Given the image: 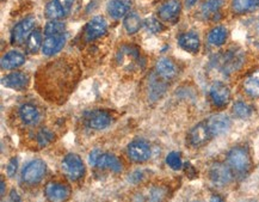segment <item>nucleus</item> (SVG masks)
Here are the masks:
<instances>
[{"mask_svg":"<svg viewBox=\"0 0 259 202\" xmlns=\"http://www.w3.org/2000/svg\"><path fill=\"white\" fill-rule=\"evenodd\" d=\"M78 71L72 62L56 60L37 74V90L52 103H62L70 96L78 79Z\"/></svg>","mask_w":259,"mask_h":202,"instance_id":"1","label":"nucleus"},{"mask_svg":"<svg viewBox=\"0 0 259 202\" xmlns=\"http://www.w3.org/2000/svg\"><path fill=\"white\" fill-rule=\"evenodd\" d=\"M229 168L238 175H245L251 169L252 162L249 151L244 147H234L227 154Z\"/></svg>","mask_w":259,"mask_h":202,"instance_id":"2","label":"nucleus"},{"mask_svg":"<svg viewBox=\"0 0 259 202\" xmlns=\"http://www.w3.org/2000/svg\"><path fill=\"white\" fill-rule=\"evenodd\" d=\"M61 168L64 174L71 181H78L85 174V165L83 163L82 158L77 154L71 153L65 157L61 163Z\"/></svg>","mask_w":259,"mask_h":202,"instance_id":"3","label":"nucleus"},{"mask_svg":"<svg viewBox=\"0 0 259 202\" xmlns=\"http://www.w3.org/2000/svg\"><path fill=\"white\" fill-rule=\"evenodd\" d=\"M46 171V163L41 159H34L24 166L22 171V178L28 184H37L42 181Z\"/></svg>","mask_w":259,"mask_h":202,"instance_id":"4","label":"nucleus"},{"mask_svg":"<svg viewBox=\"0 0 259 202\" xmlns=\"http://www.w3.org/2000/svg\"><path fill=\"white\" fill-rule=\"evenodd\" d=\"M209 178L215 186L225 187L228 186L233 180V172L228 165L223 164V163H214L210 166Z\"/></svg>","mask_w":259,"mask_h":202,"instance_id":"5","label":"nucleus"},{"mask_svg":"<svg viewBox=\"0 0 259 202\" xmlns=\"http://www.w3.org/2000/svg\"><path fill=\"white\" fill-rule=\"evenodd\" d=\"M74 0H50L46 6V16L52 20L68 16L73 6Z\"/></svg>","mask_w":259,"mask_h":202,"instance_id":"6","label":"nucleus"},{"mask_svg":"<svg viewBox=\"0 0 259 202\" xmlns=\"http://www.w3.org/2000/svg\"><path fill=\"white\" fill-rule=\"evenodd\" d=\"M208 129H209L211 136H219L225 134L226 132H228L229 128L232 126V121L229 118L228 115L226 114H215L213 116H210L207 121Z\"/></svg>","mask_w":259,"mask_h":202,"instance_id":"7","label":"nucleus"},{"mask_svg":"<svg viewBox=\"0 0 259 202\" xmlns=\"http://www.w3.org/2000/svg\"><path fill=\"white\" fill-rule=\"evenodd\" d=\"M210 100L217 108H223L231 101V89L221 82H216L210 88Z\"/></svg>","mask_w":259,"mask_h":202,"instance_id":"8","label":"nucleus"},{"mask_svg":"<svg viewBox=\"0 0 259 202\" xmlns=\"http://www.w3.org/2000/svg\"><path fill=\"white\" fill-rule=\"evenodd\" d=\"M35 23H36V20H35L34 17H28V18L19 22L11 31V43L18 46V44L24 42L25 38L29 37V34L32 32Z\"/></svg>","mask_w":259,"mask_h":202,"instance_id":"9","label":"nucleus"},{"mask_svg":"<svg viewBox=\"0 0 259 202\" xmlns=\"http://www.w3.org/2000/svg\"><path fill=\"white\" fill-rule=\"evenodd\" d=\"M128 156L135 163L147 162L151 157V147L144 140H135L128 145Z\"/></svg>","mask_w":259,"mask_h":202,"instance_id":"10","label":"nucleus"},{"mask_svg":"<svg viewBox=\"0 0 259 202\" xmlns=\"http://www.w3.org/2000/svg\"><path fill=\"white\" fill-rule=\"evenodd\" d=\"M44 194L49 202H65L70 198L71 192L66 184L50 182L46 186Z\"/></svg>","mask_w":259,"mask_h":202,"instance_id":"11","label":"nucleus"},{"mask_svg":"<svg viewBox=\"0 0 259 202\" xmlns=\"http://www.w3.org/2000/svg\"><path fill=\"white\" fill-rule=\"evenodd\" d=\"M106 29H108V23H106L104 17H93V18L87 23V25H86L85 28L84 35L86 41H94L97 40V38L102 37L106 32Z\"/></svg>","mask_w":259,"mask_h":202,"instance_id":"12","label":"nucleus"},{"mask_svg":"<svg viewBox=\"0 0 259 202\" xmlns=\"http://www.w3.org/2000/svg\"><path fill=\"white\" fill-rule=\"evenodd\" d=\"M211 138H213V136H211L209 129H208L207 122H201L196 124V126L190 130L189 141L193 147L203 146V145L207 144Z\"/></svg>","mask_w":259,"mask_h":202,"instance_id":"13","label":"nucleus"},{"mask_svg":"<svg viewBox=\"0 0 259 202\" xmlns=\"http://www.w3.org/2000/svg\"><path fill=\"white\" fill-rule=\"evenodd\" d=\"M66 35H55V36H48L44 40L42 44V52L44 55L52 56L54 54H58L64 48L65 43H66Z\"/></svg>","mask_w":259,"mask_h":202,"instance_id":"14","label":"nucleus"},{"mask_svg":"<svg viewBox=\"0 0 259 202\" xmlns=\"http://www.w3.org/2000/svg\"><path fill=\"white\" fill-rule=\"evenodd\" d=\"M181 10L180 0H168L158 11V16L163 20H174Z\"/></svg>","mask_w":259,"mask_h":202,"instance_id":"15","label":"nucleus"},{"mask_svg":"<svg viewBox=\"0 0 259 202\" xmlns=\"http://www.w3.org/2000/svg\"><path fill=\"white\" fill-rule=\"evenodd\" d=\"M112 122V117L109 112L103 110H97L91 112L90 116L87 118V123L90 128L96 130L105 129Z\"/></svg>","mask_w":259,"mask_h":202,"instance_id":"16","label":"nucleus"},{"mask_svg":"<svg viewBox=\"0 0 259 202\" xmlns=\"http://www.w3.org/2000/svg\"><path fill=\"white\" fill-rule=\"evenodd\" d=\"M2 85L13 90H24L29 84V77L25 73L13 72L2 78Z\"/></svg>","mask_w":259,"mask_h":202,"instance_id":"17","label":"nucleus"},{"mask_svg":"<svg viewBox=\"0 0 259 202\" xmlns=\"http://www.w3.org/2000/svg\"><path fill=\"white\" fill-rule=\"evenodd\" d=\"M156 70H157L158 76L162 77V78H164V79L174 78L178 73L177 65H175L174 62L169 58L159 59L156 65Z\"/></svg>","mask_w":259,"mask_h":202,"instance_id":"18","label":"nucleus"},{"mask_svg":"<svg viewBox=\"0 0 259 202\" xmlns=\"http://www.w3.org/2000/svg\"><path fill=\"white\" fill-rule=\"evenodd\" d=\"M19 116L20 120L25 124H28V126H35V124H37L38 121H40L41 115L37 106L30 104V103H25V104L20 106Z\"/></svg>","mask_w":259,"mask_h":202,"instance_id":"19","label":"nucleus"},{"mask_svg":"<svg viewBox=\"0 0 259 202\" xmlns=\"http://www.w3.org/2000/svg\"><path fill=\"white\" fill-rule=\"evenodd\" d=\"M178 42L185 52L192 53V54L198 53L199 48H201V41H199V37L195 32H185V34L180 35Z\"/></svg>","mask_w":259,"mask_h":202,"instance_id":"20","label":"nucleus"},{"mask_svg":"<svg viewBox=\"0 0 259 202\" xmlns=\"http://www.w3.org/2000/svg\"><path fill=\"white\" fill-rule=\"evenodd\" d=\"M130 5L132 2L129 0H111L108 4V13L115 19L126 17L130 10Z\"/></svg>","mask_w":259,"mask_h":202,"instance_id":"21","label":"nucleus"},{"mask_svg":"<svg viewBox=\"0 0 259 202\" xmlns=\"http://www.w3.org/2000/svg\"><path fill=\"white\" fill-rule=\"evenodd\" d=\"M25 62V56L17 50H11L1 58L2 70H16Z\"/></svg>","mask_w":259,"mask_h":202,"instance_id":"22","label":"nucleus"},{"mask_svg":"<svg viewBox=\"0 0 259 202\" xmlns=\"http://www.w3.org/2000/svg\"><path fill=\"white\" fill-rule=\"evenodd\" d=\"M96 166L99 169H109V170L114 171V172H116V174L121 172L122 169H123L120 159L111 153L100 154L99 158H98V160H97Z\"/></svg>","mask_w":259,"mask_h":202,"instance_id":"23","label":"nucleus"},{"mask_svg":"<svg viewBox=\"0 0 259 202\" xmlns=\"http://www.w3.org/2000/svg\"><path fill=\"white\" fill-rule=\"evenodd\" d=\"M259 0H232V8L235 13H247L257 10Z\"/></svg>","mask_w":259,"mask_h":202,"instance_id":"24","label":"nucleus"},{"mask_svg":"<svg viewBox=\"0 0 259 202\" xmlns=\"http://www.w3.org/2000/svg\"><path fill=\"white\" fill-rule=\"evenodd\" d=\"M228 37V30L222 25H217L215 28H213L208 35V41L213 46L220 47L222 44H225L226 40Z\"/></svg>","mask_w":259,"mask_h":202,"instance_id":"25","label":"nucleus"},{"mask_svg":"<svg viewBox=\"0 0 259 202\" xmlns=\"http://www.w3.org/2000/svg\"><path fill=\"white\" fill-rule=\"evenodd\" d=\"M244 90L250 97L259 98V71H256L244 82Z\"/></svg>","mask_w":259,"mask_h":202,"instance_id":"26","label":"nucleus"},{"mask_svg":"<svg viewBox=\"0 0 259 202\" xmlns=\"http://www.w3.org/2000/svg\"><path fill=\"white\" fill-rule=\"evenodd\" d=\"M42 32L40 29L32 30V32L29 35L28 40H26V50L30 54H35L38 52V49L42 47Z\"/></svg>","mask_w":259,"mask_h":202,"instance_id":"27","label":"nucleus"},{"mask_svg":"<svg viewBox=\"0 0 259 202\" xmlns=\"http://www.w3.org/2000/svg\"><path fill=\"white\" fill-rule=\"evenodd\" d=\"M123 25H124V28H126L128 34L132 35L140 30V28H141V25H142V22L138 13L129 12L126 17H124Z\"/></svg>","mask_w":259,"mask_h":202,"instance_id":"28","label":"nucleus"},{"mask_svg":"<svg viewBox=\"0 0 259 202\" xmlns=\"http://www.w3.org/2000/svg\"><path fill=\"white\" fill-rule=\"evenodd\" d=\"M65 29H66V25L65 23L60 22L59 19L50 20V22L47 23L46 28H44V34L46 36H55V35H61L64 34Z\"/></svg>","mask_w":259,"mask_h":202,"instance_id":"29","label":"nucleus"},{"mask_svg":"<svg viewBox=\"0 0 259 202\" xmlns=\"http://www.w3.org/2000/svg\"><path fill=\"white\" fill-rule=\"evenodd\" d=\"M253 108L247 103L239 101V102H235L233 105V114L238 118H247L252 115Z\"/></svg>","mask_w":259,"mask_h":202,"instance_id":"30","label":"nucleus"},{"mask_svg":"<svg viewBox=\"0 0 259 202\" xmlns=\"http://www.w3.org/2000/svg\"><path fill=\"white\" fill-rule=\"evenodd\" d=\"M36 139H37L38 145H40L41 147H44V146H48L50 142L54 141L55 135L53 134V132H50L49 129L43 128V129H41L40 132L37 133V138Z\"/></svg>","mask_w":259,"mask_h":202,"instance_id":"31","label":"nucleus"},{"mask_svg":"<svg viewBox=\"0 0 259 202\" xmlns=\"http://www.w3.org/2000/svg\"><path fill=\"white\" fill-rule=\"evenodd\" d=\"M223 5V0H209V1L204 2L202 5V12H203L205 16H209V14H213L217 12V11L221 8Z\"/></svg>","mask_w":259,"mask_h":202,"instance_id":"32","label":"nucleus"},{"mask_svg":"<svg viewBox=\"0 0 259 202\" xmlns=\"http://www.w3.org/2000/svg\"><path fill=\"white\" fill-rule=\"evenodd\" d=\"M166 163L172 170H180L183 163H181V157L178 152H171L166 157Z\"/></svg>","mask_w":259,"mask_h":202,"instance_id":"33","label":"nucleus"},{"mask_svg":"<svg viewBox=\"0 0 259 202\" xmlns=\"http://www.w3.org/2000/svg\"><path fill=\"white\" fill-rule=\"evenodd\" d=\"M145 25L146 28H147L151 32H153V34H158V32H162L164 30V26L162 23H160L157 18H153V17L146 19Z\"/></svg>","mask_w":259,"mask_h":202,"instance_id":"34","label":"nucleus"},{"mask_svg":"<svg viewBox=\"0 0 259 202\" xmlns=\"http://www.w3.org/2000/svg\"><path fill=\"white\" fill-rule=\"evenodd\" d=\"M17 166H18V159H17L16 157H13V158H11L6 166V174L8 177H13L14 175H16Z\"/></svg>","mask_w":259,"mask_h":202,"instance_id":"35","label":"nucleus"},{"mask_svg":"<svg viewBox=\"0 0 259 202\" xmlns=\"http://www.w3.org/2000/svg\"><path fill=\"white\" fill-rule=\"evenodd\" d=\"M100 154H102V152H100L99 150H93L90 153V156H88V162H90V164L92 166H96L97 160H98V158H99Z\"/></svg>","mask_w":259,"mask_h":202,"instance_id":"36","label":"nucleus"},{"mask_svg":"<svg viewBox=\"0 0 259 202\" xmlns=\"http://www.w3.org/2000/svg\"><path fill=\"white\" fill-rule=\"evenodd\" d=\"M10 202H22L18 193H17L14 189L11 190V193H10Z\"/></svg>","mask_w":259,"mask_h":202,"instance_id":"37","label":"nucleus"},{"mask_svg":"<svg viewBox=\"0 0 259 202\" xmlns=\"http://www.w3.org/2000/svg\"><path fill=\"white\" fill-rule=\"evenodd\" d=\"M210 202H225V200H223L222 196L213 195V196H211V199H210Z\"/></svg>","mask_w":259,"mask_h":202,"instance_id":"38","label":"nucleus"},{"mask_svg":"<svg viewBox=\"0 0 259 202\" xmlns=\"http://www.w3.org/2000/svg\"><path fill=\"white\" fill-rule=\"evenodd\" d=\"M185 1H186L187 6H192V5L195 4V2L197 1V0H185Z\"/></svg>","mask_w":259,"mask_h":202,"instance_id":"39","label":"nucleus"},{"mask_svg":"<svg viewBox=\"0 0 259 202\" xmlns=\"http://www.w3.org/2000/svg\"><path fill=\"white\" fill-rule=\"evenodd\" d=\"M5 194V182L4 180H1V196H4Z\"/></svg>","mask_w":259,"mask_h":202,"instance_id":"40","label":"nucleus"},{"mask_svg":"<svg viewBox=\"0 0 259 202\" xmlns=\"http://www.w3.org/2000/svg\"><path fill=\"white\" fill-rule=\"evenodd\" d=\"M243 202H257L256 200H246V201H243Z\"/></svg>","mask_w":259,"mask_h":202,"instance_id":"41","label":"nucleus"},{"mask_svg":"<svg viewBox=\"0 0 259 202\" xmlns=\"http://www.w3.org/2000/svg\"><path fill=\"white\" fill-rule=\"evenodd\" d=\"M258 31H259V20H258Z\"/></svg>","mask_w":259,"mask_h":202,"instance_id":"42","label":"nucleus"},{"mask_svg":"<svg viewBox=\"0 0 259 202\" xmlns=\"http://www.w3.org/2000/svg\"><path fill=\"white\" fill-rule=\"evenodd\" d=\"M193 202H202V201H193Z\"/></svg>","mask_w":259,"mask_h":202,"instance_id":"43","label":"nucleus"}]
</instances>
